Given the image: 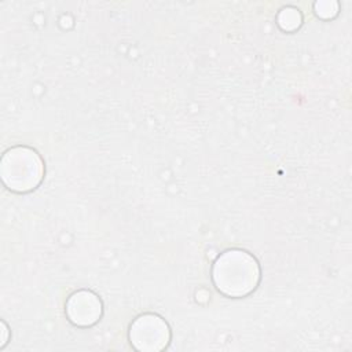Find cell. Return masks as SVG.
Wrapping results in <instances>:
<instances>
[{"mask_svg": "<svg viewBox=\"0 0 352 352\" xmlns=\"http://www.w3.org/2000/svg\"><path fill=\"white\" fill-rule=\"evenodd\" d=\"M261 270L253 254L242 249H228L213 263L212 280L214 287L231 298L249 296L260 283Z\"/></svg>", "mask_w": 352, "mask_h": 352, "instance_id": "1", "label": "cell"}, {"mask_svg": "<svg viewBox=\"0 0 352 352\" xmlns=\"http://www.w3.org/2000/svg\"><path fill=\"white\" fill-rule=\"evenodd\" d=\"M65 311L70 323L78 327H89L98 323L102 318L103 304L98 294L81 289L69 296Z\"/></svg>", "mask_w": 352, "mask_h": 352, "instance_id": "4", "label": "cell"}, {"mask_svg": "<svg viewBox=\"0 0 352 352\" xmlns=\"http://www.w3.org/2000/svg\"><path fill=\"white\" fill-rule=\"evenodd\" d=\"M1 331H3V338H1V342H0V348H3L8 340L7 337V324L4 322H1Z\"/></svg>", "mask_w": 352, "mask_h": 352, "instance_id": "7", "label": "cell"}, {"mask_svg": "<svg viewBox=\"0 0 352 352\" xmlns=\"http://www.w3.org/2000/svg\"><path fill=\"white\" fill-rule=\"evenodd\" d=\"M0 177L14 192H30L44 177V162L40 154L28 146L8 148L0 160Z\"/></svg>", "mask_w": 352, "mask_h": 352, "instance_id": "2", "label": "cell"}, {"mask_svg": "<svg viewBox=\"0 0 352 352\" xmlns=\"http://www.w3.org/2000/svg\"><path fill=\"white\" fill-rule=\"evenodd\" d=\"M128 338L139 352H160L170 341V329L160 315L143 314L131 323Z\"/></svg>", "mask_w": 352, "mask_h": 352, "instance_id": "3", "label": "cell"}, {"mask_svg": "<svg viewBox=\"0 0 352 352\" xmlns=\"http://www.w3.org/2000/svg\"><path fill=\"white\" fill-rule=\"evenodd\" d=\"M276 22L282 30L293 32L300 28V25L302 22V16L297 8L286 7V8L280 10V12L278 14Z\"/></svg>", "mask_w": 352, "mask_h": 352, "instance_id": "5", "label": "cell"}, {"mask_svg": "<svg viewBox=\"0 0 352 352\" xmlns=\"http://www.w3.org/2000/svg\"><path fill=\"white\" fill-rule=\"evenodd\" d=\"M315 14L322 19H331L338 14V3L336 0H323L314 4Z\"/></svg>", "mask_w": 352, "mask_h": 352, "instance_id": "6", "label": "cell"}]
</instances>
